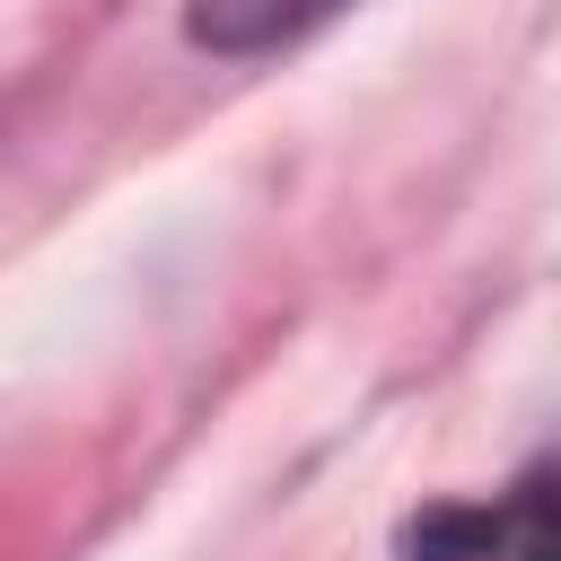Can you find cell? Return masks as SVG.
Returning <instances> with one entry per match:
<instances>
[{
    "mask_svg": "<svg viewBox=\"0 0 561 561\" xmlns=\"http://www.w3.org/2000/svg\"><path fill=\"white\" fill-rule=\"evenodd\" d=\"M403 561H561V456H535L491 500H447L403 526Z\"/></svg>",
    "mask_w": 561,
    "mask_h": 561,
    "instance_id": "6da1fadb",
    "label": "cell"
},
{
    "mask_svg": "<svg viewBox=\"0 0 561 561\" xmlns=\"http://www.w3.org/2000/svg\"><path fill=\"white\" fill-rule=\"evenodd\" d=\"M333 9H351V0H193L184 26L210 53H272V44L307 35L316 18H333Z\"/></svg>",
    "mask_w": 561,
    "mask_h": 561,
    "instance_id": "7a4b0ae2",
    "label": "cell"
}]
</instances>
